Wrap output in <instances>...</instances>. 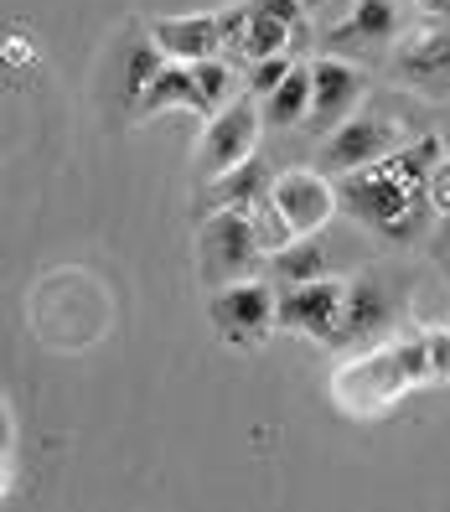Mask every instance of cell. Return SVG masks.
Instances as JSON below:
<instances>
[{"label": "cell", "mask_w": 450, "mask_h": 512, "mask_svg": "<svg viewBox=\"0 0 450 512\" xmlns=\"http://www.w3.org/2000/svg\"><path fill=\"white\" fill-rule=\"evenodd\" d=\"M264 269V249L259 233L249 223V213H207L197 228V280L202 290H223L233 280H249Z\"/></svg>", "instance_id": "1"}, {"label": "cell", "mask_w": 450, "mask_h": 512, "mask_svg": "<svg viewBox=\"0 0 450 512\" xmlns=\"http://www.w3.org/2000/svg\"><path fill=\"white\" fill-rule=\"evenodd\" d=\"M280 311V295L269 290V280L249 275V280H233L223 290H207V316H213V326L223 331V342L233 347H259L269 331H275Z\"/></svg>", "instance_id": "2"}, {"label": "cell", "mask_w": 450, "mask_h": 512, "mask_svg": "<svg viewBox=\"0 0 450 512\" xmlns=\"http://www.w3.org/2000/svg\"><path fill=\"white\" fill-rule=\"evenodd\" d=\"M404 140L409 135H404V125L394 114H352L321 140V171L326 176H347V171L378 166L383 156H394Z\"/></svg>", "instance_id": "3"}, {"label": "cell", "mask_w": 450, "mask_h": 512, "mask_svg": "<svg viewBox=\"0 0 450 512\" xmlns=\"http://www.w3.org/2000/svg\"><path fill=\"white\" fill-rule=\"evenodd\" d=\"M259 130H264V109L254 99H233L228 109H218L213 119H207L202 145H197V171L213 182V176L244 166L254 156V145H259Z\"/></svg>", "instance_id": "4"}, {"label": "cell", "mask_w": 450, "mask_h": 512, "mask_svg": "<svg viewBox=\"0 0 450 512\" xmlns=\"http://www.w3.org/2000/svg\"><path fill=\"white\" fill-rule=\"evenodd\" d=\"M399 42V6L394 0H347V11L326 21L321 47L332 57H378Z\"/></svg>", "instance_id": "5"}, {"label": "cell", "mask_w": 450, "mask_h": 512, "mask_svg": "<svg viewBox=\"0 0 450 512\" xmlns=\"http://www.w3.org/2000/svg\"><path fill=\"white\" fill-rule=\"evenodd\" d=\"M368 94V78L352 57H332L326 52L321 63H311V114H306V130L311 135H332L342 119L357 114Z\"/></svg>", "instance_id": "6"}, {"label": "cell", "mask_w": 450, "mask_h": 512, "mask_svg": "<svg viewBox=\"0 0 450 512\" xmlns=\"http://www.w3.org/2000/svg\"><path fill=\"white\" fill-rule=\"evenodd\" d=\"M394 73H399V83L419 88V94L445 99L450 94V21H425L414 37H399Z\"/></svg>", "instance_id": "7"}, {"label": "cell", "mask_w": 450, "mask_h": 512, "mask_svg": "<svg viewBox=\"0 0 450 512\" xmlns=\"http://www.w3.org/2000/svg\"><path fill=\"white\" fill-rule=\"evenodd\" d=\"M342 306H347V280L321 275V280H306V285H285L275 321L285 331H300V337L332 342V331L342 321Z\"/></svg>", "instance_id": "8"}, {"label": "cell", "mask_w": 450, "mask_h": 512, "mask_svg": "<svg viewBox=\"0 0 450 512\" xmlns=\"http://www.w3.org/2000/svg\"><path fill=\"white\" fill-rule=\"evenodd\" d=\"M269 202L280 207V218L300 238V233H316L337 213V187L316 171H285V176H275V187H269Z\"/></svg>", "instance_id": "9"}, {"label": "cell", "mask_w": 450, "mask_h": 512, "mask_svg": "<svg viewBox=\"0 0 450 512\" xmlns=\"http://www.w3.org/2000/svg\"><path fill=\"white\" fill-rule=\"evenodd\" d=\"M150 42L166 63H207V57H223V32L218 16H161L150 21Z\"/></svg>", "instance_id": "10"}, {"label": "cell", "mask_w": 450, "mask_h": 512, "mask_svg": "<svg viewBox=\"0 0 450 512\" xmlns=\"http://www.w3.org/2000/svg\"><path fill=\"white\" fill-rule=\"evenodd\" d=\"M388 316H394V290L383 285V275H357L347 285V306H342V321L332 331V347L368 342L373 331L388 326Z\"/></svg>", "instance_id": "11"}, {"label": "cell", "mask_w": 450, "mask_h": 512, "mask_svg": "<svg viewBox=\"0 0 450 512\" xmlns=\"http://www.w3.org/2000/svg\"><path fill=\"white\" fill-rule=\"evenodd\" d=\"M269 187H275V171H269L259 156H249L244 166L213 176L197 202H202V213H228V207H233V213H249L259 197H269Z\"/></svg>", "instance_id": "12"}, {"label": "cell", "mask_w": 450, "mask_h": 512, "mask_svg": "<svg viewBox=\"0 0 450 512\" xmlns=\"http://www.w3.org/2000/svg\"><path fill=\"white\" fill-rule=\"evenodd\" d=\"M326 269H332V259H326V244L316 233H300V238H290L285 249L264 254L269 285H306V280H321Z\"/></svg>", "instance_id": "13"}, {"label": "cell", "mask_w": 450, "mask_h": 512, "mask_svg": "<svg viewBox=\"0 0 450 512\" xmlns=\"http://www.w3.org/2000/svg\"><path fill=\"white\" fill-rule=\"evenodd\" d=\"M156 109H197V114H202L197 63H161V73L150 78V88L140 94L135 114H156Z\"/></svg>", "instance_id": "14"}, {"label": "cell", "mask_w": 450, "mask_h": 512, "mask_svg": "<svg viewBox=\"0 0 450 512\" xmlns=\"http://www.w3.org/2000/svg\"><path fill=\"white\" fill-rule=\"evenodd\" d=\"M259 109H264V125H269V130L306 125V114H311V68H290L275 94L259 99Z\"/></svg>", "instance_id": "15"}, {"label": "cell", "mask_w": 450, "mask_h": 512, "mask_svg": "<svg viewBox=\"0 0 450 512\" xmlns=\"http://www.w3.org/2000/svg\"><path fill=\"white\" fill-rule=\"evenodd\" d=\"M244 68H249V94L264 99V94H275V88L285 83V73L295 63H290V52H275V57H254V63H244Z\"/></svg>", "instance_id": "16"}, {"label": "cell", "mask_w": 450, "mask_h": 512, "mask_svg": "<svg viewBox=\"0 0 450 512\" xmlns=\"http://www.w3.org/2000/svg\"><path fill=\"white\" fill-rule=\"evenodd\" d=\"M218 32H223V52L228 63H244V42H249V6H228L218 16Z\"/></svg>", "instance_id": "17"}, {"label": "cell", "mask_w": 450, "mask_h": 512, "mask_svg": "<svg viewBox=\"0 0 450 512\" xmlns=\"http://www.w3.org/2000/svg\"><path fill=\"white\" fill-rule=\"evenodd\" d=\"M425 352H430V383H450V326L425 331Z\"/></svg>", "instance_id": "18"}, {"label": "cell", "mask_w": 450, "mask_h": 512, "mask_svg": "<svg viewBox=\"0 0 450 512\" xmlns=\"http://www.w3.org/2000/svg\"><path fill=\"white\" fill-rule=\"evenodd\" d=\"M425 197H430V207H435V218H445V213H450V156H445V161L430 171Z\"/></svg>", "instance_id": "19"}, {"label": "cell", "mask_w": 450, "mask_h": 512, "mask_svg": "<svg viewBox=\"0 0 450 512\" xmlns=\"http://www.w3.org/2000/svg\"><path fill=\"white\" fill-rule=\"evenodd\" d=\"M425 21H450V0H414Z\"/></svg>", "instance_id": "20"}, {"label": "cell", "mask_w": 450, "mask_h": 512, "mask_svg": "<svg viewBox=\"0 0 450 512\" xmlns=\"http://www.w3.org/2000/svg\"><path fill=\"white\" fill-rule=\"evenodd\" d=\"M435 249H440V254L450 259V213L440 218V233H435Z\"/></svg>", "instance_id": "21"}, {"label": "cell", "mask_w": 450, "mask_h": 512, "mask_svg": "<svg viewBox=\"0 0 450 512\" xmlns=\"http://www.w3.org/2000/svg\"><path fill=\"white\" fill-rule=\"evenodd\" d=\"M6 440H11V425H6V409H0V450H6Z\"/></svg>", "instance_id": "22"}, {"label": "cell", "mask_w": 450, "mask_h": 512, "mask_svg": "<svg viewBox=\"0 0 450 512\" xmlns=\"http://www.w3.org/2000/svg\"><path fill=\"white\" fill-rule=\"evenodd\" d=\"M300 6H306V11H321V6H332V0H300Z\"/></svg>", "instance_id": "23"}, {"label": "cell", "mask_w": 450, "mask_h": 512, "mask_svg": "<svg viewBox=\"0 0 450 512\" xmlns=\"http://www.w3.org/2000/svg\"><path fill=\"white\" fill-rule=\"evenodd\" d=\"M445 269H450V259H445Z\"/></svg>", "instance_id": "24"}]
</instances>
